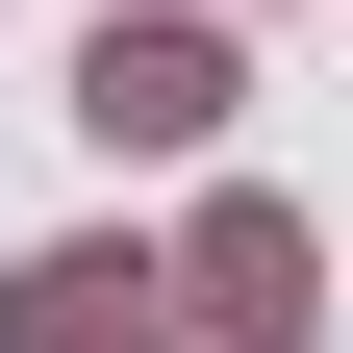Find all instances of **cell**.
Segmentation results:
<instances>
[{
  "label": "cell",
  "mask_w": 353,
  "mask_h": 353,
  "mask_svg": "<svg viewBox=\"0 0 353 353\" xmlns=\"http://www.w3.org/2000/svg\"><path fill=\"white\" fill-rule=\"evenodd\" d=\"M26 353H152V278H126V252H51V278H26Z\"/></svg>",
  "instance_id": "7a4b0ae2"
},
{
  "label": "cell",
  "mask_w": 353,
  "mask_h": 353,
  "mask_svg": "<svg viewBox=\"0 0 353 353\" xmlns=\"http://www.w3.org/2000/svg\"><path fill=\"white\" fill-rule=\"evenodd\" d=\"M202 101H228L202 26H101V51H76V126H101V152H202Z\"/></svg>",
  "instance_id": "6da1fadb"
}]
</instances>
